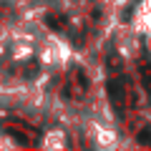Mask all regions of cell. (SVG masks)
Wrapping results in <instances>:
<instances>
[{
	"label": "cell",
	"mask_w": 151,
	"mask_h": 151,
	"mask_svg": "<svg viewBox=\"0 0 151 151\" xmlns=\"http://www.w3.org/2000/svg\"><path fill=\"white\" fill-rule=\"evenodd\" d=\"M134 33L144 35L151 48V0H141L134 13Z\"/></svg>",
	"instance_id": "6da1fadb"
}]
</instances>
